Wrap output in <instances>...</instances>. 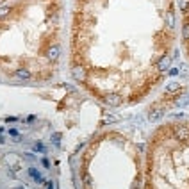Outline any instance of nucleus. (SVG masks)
Returning a JSON list of instances; mask_svg holds the SVG:
<instances>
[{"label": "nucleus", "instance_id": "obj_1", "mask_svg": "<svg viewBox=\"0 0 189 189\" xmlns=\"http://www.w3.org/2000/svg\"><path fill=\"white\" fill-rule=\"evenodd\" d=\"M175 43V0H77L70 71L109 107L143 100L166 75Z\"/></svg>", "mask_w": 189, "mask_h": 189}, {"label": "nucleus", "instance_id": "obj_2", "mask_svg": "<svg viewBox=\"0 0 189 189\" xmlns=\"http://www.w3.org/2000/svg\"><path fill=\"white\" fill-rule=\"evenodd\" d=\"M143 189H189V121L161 125L150 136Z\"/></svg>", "mask_w": 189, "mask_h": 189}, {"label": "nucleus", "instance_id": "obj_3", "mask_svg": "<svg viewBox=\"0 0 189 189\" xmlns=\"http://www.w3.org/2000/svg\"><path fill=\"white\" fill-rule=\"evenodd\" d=\"M180 36H182V46H184L186 57L189 59V0H180Z\"/></svg>", "mask_w": 189, "mask_h": 189}]
</instances>
